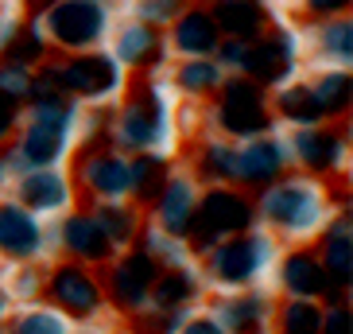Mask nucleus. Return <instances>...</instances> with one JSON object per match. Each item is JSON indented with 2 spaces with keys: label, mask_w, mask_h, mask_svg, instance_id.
<instances>
[{
  "label": "nucleus",
  "mask_w": 353,
  "mask_h": 334,
  "mask_svg": "<svg viewBox=\"0 0 353 334\" xmlns=\"http://www.w3.org/2000/svg\"><path fill=\"white\" fill-rule=\"evenodd\" d=\"M16 292H20V295H35V292H39V280H35V272H23L20 280H16Z\"/></svg>",
  "instance_id": "4be33fe9"
},
{
  "label": "nucleus",
  "mask_w": 353,
  "mask_h": 334,
  "mask_svg": "<svg viewBox=\"0 0 353 334\" xmlns=\"http://www.w3.org/2000/svg\"><path fill=\"white\" fill-rule=\"evenodd\" d=\"M280 284L291 299H319V295L330 292V276L322 268L319 253H311V249H295L283 257Z\"/></svg>",
  "instance_id": "423d86ee"
},
{
  "label": "nucleus",
  "mask_w": 353,
  "mask_h": 334,
  "mask_svg": "<svg viewBox=\"0 0 353 334\" xmlns=\"http://www.w3.org/2000/svg\"><path fill=\"white\" fill-rule=\"evenodd\" d=\"M299 152H303V159H311L314 167H326V164H334V159H338V144H334V140H326V136H303Z\"/></svg>",
  "instance_id": "6ab92c4d"
},
{
  "label": "nucleus",
  "mask_w": 353,
  "mask_h": 334,
  "mask_svg": "<svg viewBox=\"0 0 353 334\" xmlns=\"http://www.w3.org/2000/svg\"><path fill=\"white\" fill-rule=\"evenodd\" d=\"M214 319L221 323L225 334H268L272 307L260 292H237V295H229V299L218 303V315Z\"/></svg>",
  "instance_id": "0eeeda50"
},
{
  "label": "nucleus",
  "mask_w": 353,
  "mask_h": 334,
  "mask_svg": "<svg viewBox=\"0 0 353 334\" xmlns=\"http://www.w3.org/2000/svg\"><path fill=\"white\" fill-rule=\"evenodd\" d=\"M179 334H225V331H221V323L214 315H194V319H187L179 326Z\"/></svg>",
  "instance_id": "412c9836"
},
{
  "label": "nucleus",
  "mask_w": 353,
  "mask_h": 334,
  "mask_svg": "<svg viewBox=\"0 0 353 334\" xmlns=\"http://www.w3.org/2000/svg\"><path fill=\"white\" fill-rule=\"evenodd\" d=\"M90 179H94V190H101V195H125L128 167L121 159H101V164H94Z\"/></svg>",
  "instance_id": "f3484780"
},
{
  "label": "nucleus",
  "mask_w": 353,
  "mask_h": 334,
  "mask_svg": "<svg viewBox=\"0 0 353 334\" xmlns=\"http://www.w3.org/2000/svg\"><path fill=\"white\" fill-rule=\"evenodd\" d=\"M252 226V210L245 199L237 195H229V190H214L206 202H202V214L194 218V230L198 233V245L210 249V245H218L221 233H245Z\"/></svg>",
  "instance_id": "20e7f679"
},
{
  "label": "nucleus",
  "mask_w": 353,
  "mask_h": 334,
  "mask_svg": "<svg viewBox=\"0 0 353 334\" xmlns=\"http://www.w3.org/2000/svg\"><path fill=\"white\" fill-rule=\"evenodd\" d=\"M8 334H66V323L59 311H47V307H35V311H23L8 323Z\"/></svg>",
  "instance_id": "4468645a"
},
{
  "label": "nucleus",
  "mask_w": 353,
  "mask_h": 334,
  "mask_svg": "<svg viewBox=\"0 0 353 334\" xmlns=\"http://www.w3.org/2000/svg\"><path fill=\"white\" fill-rule=\"evenodd\" d=\"M43 245L39 222L23 206H0V253L12 261H28Z\"/></svg>",
  "instance_id": "6e6552de"
},
{
  "label": "nucleus",
  "mask_w": 353,
  "mask_h": 334,
  "mask_svg": "<svg viewBox=\"0 0 353 334\" xmlns=\"http://www.w3.org/2000/svg\"><path fill=\"white\" fill-rule=\"evenodd\" d=\"M319 334H350V307L345 303H334L330 311H322Z\"/></svg>",
  "instance_id": "aec40b11"
},
{
  "label": "nucleus",
  "mask_w": 353,
  "mask_h": 334,
  "mask_svg": "<svg viewBox=\"0 0 353 334\" xmlns=\"http://www.w3.org/2000/svg\"><path fill=\"white\" fill-rule=\"evenodd\" d=\"M132 222H136V218L128 214V210L109 206V210L101 214V218H97V226H101V230H105V237H109V241L117 245V241H132V233H136V226H132Z\"/></svg>",
  "instance_id": "a211bd4d"
},
{
  "label": "nucleus",
  "mask_w": 353,
  "mask_h": 334,
  "mask_svg": "<svg viewBox=\"0 0 353 334\" xmlns=\"http://www.w3.org/2000/svg\"><path fill=\"white\" fill-rule=\"evenodd\" d=\"M78 334H97V331H78Z\"/></svg>",
  "instance_id": "b1692460"
},
{
  "label": "nucleus",
  "mask_w": 353,
  "mask_h": 334,
  "mask_svg": "<svg viewBox=\"0 0 353 334\" xmlns=\"http://www.w3.org/2000/svg\"><path fill=\"white\" fill-rule=\"evenodd\" d=\"M23 202H28L32 210H59L66 202L63 179H54V175H32L28 183H23Z\"/></svg>",
  "instance_id": "ddd939ff"
},
{
  "label": "nucleus",
  "mask_w": 353,
  "mask_h": 334,
  "mask_svg": "<svg viewBox=\"0 0 353 334\" xmlns=\"http://www.w3.org/2000/svg\"><path fill=\"white\" fill-rule=\"evenodd\" d=\"M159 222H163L167 237H187L194 230V199H190L187 183H175V187L163 195V206H159Z\"/></svg>",
  "instance_id": "9b49d317"
},
{
  "label": "nucleus",
  "mask_w": 353,
  "mask_h": 334,
  "mask_svg": "<svg viewBox=\"0 0 353 334\" xmlns=\"http://www.w3.org/2000/svg\"><path fill=\"white\" fill-rule=\"evenodd\" d=\"M319 195L314 187H303V183H288V187L272 190L268 202H264V214H268L272 226H280L288 233H303L319 226Z\"/></svg>",
  "instance_id": "39448f33"
},
{
  "label": "nucleus",
  "mask_w": 353,
  "mask_h": 334,
  "mask_svg": "<svg viewBox=\"0 0 353 334\" xmlns=\"http://www.w3.org/2000/svg\"><path fill=\"white\" fill-rule=\"evenodd\" d=\"M63 245L74 261H85V264H101L113 257V241L105 237L97 218H70L63 226Z\"/></svg>",
  "instance_id": "1a4fd4ad"
},
{
  "label": "nucleus",
  "mask_w": 353,
  "mask_h": 334,
  "mask_svg": "<svg viewBox=\"0 0 353 334\" xmlns=\"http://www.w3.org/2000/svg\"><path fill=\"white\" fill-rule=\"evenodd\" d=\"M276 171H280V148H272V144L252 148L249 156H245V164H241V175L249 179V183H268Z\"/></svg>",
  "instance_id": "dca6fc26"
},
{
  "label": "nucleus",
  "mask_w": 353,
  "mask_h": 334,
  "mask_svg": "<svg viewBox=\"0 0 353 334\" xmlns=\"http://www.w3.org/2000/svg\"><path fill=\"white\" fill-rule=\"evenodd\" d=\"M4 311H8V292L0 288V319H4Z\"/></svg>",
  "instance_id": "5701e85b"
},
{
  "label": "nucleus",
  "mask_w": 353,
  "mask_h": 334,
  "mask_svg": "<svg viewBox=\"0 0 353 334\" xmlns=\"http://www.w3.org/2000/svg\"><path fill=\"white\" fill-rule=\"evenodd\" d=\"M159 276V261H152L144 249L128 253L121 261L109 268V280L101 284V292H109L117 311H144L148 303V292H152V284Z\"/></svg>",
  "instance_id": "f03ea898"
},
{
  "label": "nucleus",
  "mask_w": 353,
  "mask_h": 334,
  "mask_svg": "<svg viewBox=\"0 0 353 334\" xmlns=\"http://www.w3.org/2000/svg\"><path fill=\"white\" fill-rule=\"evenodd\" d=\"M43 292H47L54 311L70 315V319H90V315H97V307H101V299H105L101 284H97L94 276H90V268H82V264H59Z\"/></svg>",
  "instance_id": "7ed1b4c3"
},
{
  "label": "nucleus",
  "mask_w": 353,
  "mask_h": 334,
  "mask_svg": "<svg viewBox=\"0 0 353 334\" xmlns=\"http://www.w3.org/2000/svg\"><path fill=\"white\" fill-rule=\"evenodd\" d=\"M187 323V311H136L132 315V334H179Z\"/></svg>",
  "instance_id": "2eb2a0df"
},
{
  "label": "nucleus",
  "mask_w": 353,
  "mask_h": 334,
  "mask_svg": "<svg viewBox=\"0 0 353 334\" xmlns=\"http://www.w3.org/2000/svg\"><path fill=\"white\" fill-rule=\"evenodd\" d=\"M268 257H272L268 237L241 233V237L225 241V245H214V253H210V276L221 288H245V284L256 280V272L268 264Z\"/></svg>",
  "instance_id": "f257e3e1"
},
{
  "label": "nucleus",
  "mask_w": 353,
  "mask_h": 334,
  "mask_svg": "<svg viewBox=\"0 0 353 334\" xmlns=\"http://www.w3.org/2000/svg\"><path fill=\"white\" fill-rule=\"evenodd\" d=\"M156 311H187L190 303L198 299V280L187 268H167L156 276L152 292H148Z\"/></svg>",
  "instance_id": "9d476101"
},
{
  "label": "nucleus",
  "mask_w": 353,
  "mask_h": 334,
  "mask_svg": "<svg viewBox=\"0 0 353 334\" xmlns=\"http://www.w3.org/2000/svg\"><path fill=\"white\" fill-rule=\"evenodd\" d=\"M322 307L314 299H291L280 315V334H319Z\"/></svg>",
  "instance_id": "f8f14e48"
}]
</instances>
